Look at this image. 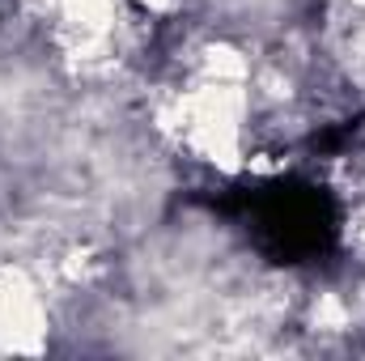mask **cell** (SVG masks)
<instances>
[{
    "label": "cell",
    "instance_id": "6da1fadb",
    "mask_svg": "<svg viewBox=\"0 0 365 361\" xmlns=\"http://www.w3.org/2000/svg\"><path fill=\"white\" fill-rule=\"evenodd\" d=\"M47 332V306L38 285L21 268L0 272V349H38Z\"/></svg>",
    "mask_w": 365,
    "mask_h": 361
},
{
    "label": "cell",
    "instance_id": "7a4b0ae2",
    "mask_svg": "<svg viewBox=\"0 0 365 361\" xmlns=\"http://www.w3.org/2000/svg\"><path fill=\"white\" fill-rule=\"evenodd\" d=\"M64 30L77 39V56H106L119 0H56Z\"/></svg>",
    "mask_w": 365,
    "mask_h": 361
},
{
    "label": "cell",
    "instance_id": "3957f363",
    "mask_svg": "<svg viewBox=\"0 0 365 361\" xmlns=\"http://www.w3.org/2000/svg\"><path fill=\"white\" fill-rule=\"evenodd\" d=\"M140 4H145V9H153V13H162V9H170L175 0H140Z\"/></svg>",
    "mask_w": 365,
    "mask_h": 361
}]
</instances>
